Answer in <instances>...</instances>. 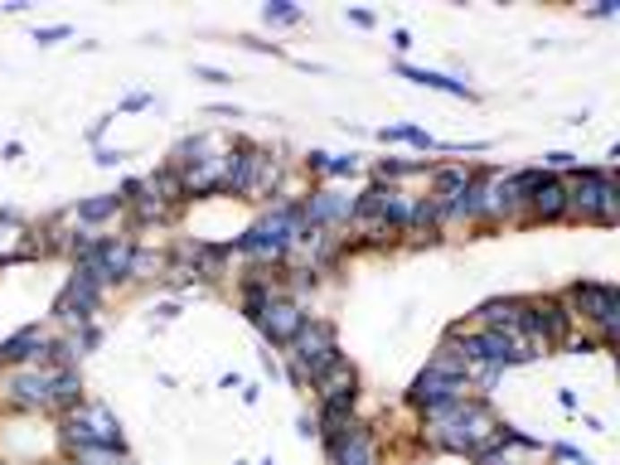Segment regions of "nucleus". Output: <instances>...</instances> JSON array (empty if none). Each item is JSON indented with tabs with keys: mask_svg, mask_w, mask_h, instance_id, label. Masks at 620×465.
Here are the masks:
<instances>
[{
	"mask_svg": "<svg viewBox=\"0 0 620 465\" xmlns=\"http://www.w3.org/2000/svg\"><path fill=\"white\" fill-rule=\"evenodd\" d=\"M495 426H499L495 402H490V398H480V392H465L461 408L451 412V417H441V422H432V426H422V432H417V446L432 451V456L470 461L475 451H480L485 441L495 436Z\"/></svg>",
	"mask_w": 620,
	"mask_h": 465,
	"instance_id": "f257e3e1",
	"label": "nucleus"
},
{
	"mask_svg": "<svg viewBox=\"0 0 620 465\" xmlns=\"http://www.w3.org/2000/svg\"><path fill=\"white\" fill-rule=\"evenodd\" d=\"M567 180V223H596V228H616L620 219V185L611 165H577Z\"/></svg>",
	"mask_w": 620,
	"mask_h": 465,
	"instance_id": "f03ea898",
	"label": "nucleus"
},
{
	"mask_svg": "<svg viewBox=\"0 0 620 465\" xmlns=\"http://www.w3.org/2000/svg\"><path fill=\"white\" fill-rule=\"evenodd\" d=\"M441 335L456 340L461 359L465 364H490V368H519V364H533L538 354L529 349V340L519 330H485V325H470V320H451Z\"/></svg>",
	"mask_w": 620,
	"mask_h": 465,
	"instance_id": "7ed1b4c3",
	"label": "nucleus"
},
{
	"mask_svg": "<svg viewBox=\"0 0 620 465\" xmlns=\"http://www.w3.org/2000/svg\"><path fill=\"white\" fill-rule=\"evenodd\" d=\"M88 446H102V451H126V432L116 422V412L107 408L102 398H82L73 412L58 417V451L64 456H78Z\"/></svg>",
	"mask_w": 620,
	"mask_h": 465,
	"instance_id": "20e7f679",
	"label": "nucleus"
},
{
	"mask_svg": "<svg viewBox=\"0 0 620 465\" xmlns=\"http://www.w3.org/2000/svg\"><path fill=\"white\" fill-rule=\"evenodd\" d=\"M563 301L572 310V320L591 325V340L596 349H611L620 340V291L611 281H591V277H577L563 286Z\"/></svg>",
	"mask_w": 620,
	"mask_h": 465,
	"instance_id": "39448f33",
	"label": "nucleus"
},
{
	"mask_svg": "<svg viewBox=\"0 0 620 465\" xmlns=\"http://www.w3.org/2000/svg\"><path fill=\"white\" fill-rule=\"evenodd\" d=\"M519 335L529 340V349L538 354H553L563 349V344L577 335V320H572V310L563 301V291H543V296H523V325Z\"/></svg>",
	"mask_w": 620,
	"mask_h": 465,
	"instance_id": "423d86ee",
	"label": "nucleus"
},
{
	"mask_svg": "<svg viewBox=\"0 0 620 465\" xmlns=\"http://www.w3.org/2000/svg\"><path fill=\"white\" fill-rule=\"evenodd\" d=\"M54 383H58L54 364L0 368V408L15 412V417H58L54 412Z\"/></svg>",
	"mask_w": 620,
	"mask_h": 465,
	"instance_id": "0eeeda50",
	"label": "nucleus"
},
{
	"mask_svg": "<svg viewBox=\"0 0 620 465\" xmlns=\"http://www.w3.org/2000/svg\"><path fill=\"white\" fill-rule=\"evenodd\" d=\"M131 253H136V233H102L88 253L73 257V271L98 281L102 291H116V286H131Z\"/></svg>",
	"mask_w": 620,
	"mask_h": 465,
	"instance_id": "6e6552de",
	"label": "nucleus"
},
{
	"mask_svg": "<svg viewBox=\"0 0 620 465\" xmlns=\"http://www.w3.org/2000/svg\"><path fill=\"white\" fill-rule=\"evenodd\" d=\"M340 325L335 320H325V315H306V325H301V335L291 340V349H286V364H296L301 368V378H306V388H310V378H320L330 364L340 359Z\"/></svg>",
	"mask_w": 620,
	"mask_h": 465,
	"instance_id": "1a4fd4ad",
	"label": "nucleus"
},
{
	"mask_svg": "<svg viewBox=\"0 0 620 465\" xmlns=\"http://www.w3.org/2000/svg\"><path fill=\"white\" fill-rule=\"evenodd\" d=\"M310 392H315V417H354L364 398V378L349 354H340L320 378H310Z\"/></svg>",
	"mask_w": 620,
	"mask_h": 465,
	"instance_id": "9d476101",
	"label": "nucleus"
},
{
	"mask_svg": "<svg viewBox=\"0 0 620 465\" xmlns=\"http://www.w3.org/2000/svg\"><path fill=\"white\" fill-rule=\"evenodd\" d=\"M301 213H306V228L349 233L354 194H344V189H335V185H310L306 194H301Z\"/></svg>",
	"mask_w": 620,
	"mask_h": 465,
	"instance_id": "9b49d317",
	"label": "nucleus"
},
{
	"mask_svg": "<svg viewBox=\"0 0 620 465\" xmlns=\"http://www.w3.org/2000/svg\"><path fill=\"white\" fill-rule=\"evenodd\" d=\"M306 301H296V296H277V301H271L267 310H262V320H257V335L267 340V349L271 354H286L291 349V340L301 335V325H306Z\"/></svg>",
	"mask_w": 620,
	"mask_h": 465,
	"instance_id": "f8f14e48",
	"label": "nucleus"
},
{
	"mask_svg": "<svg viewBox=\"0 0 620 465\" xmlns=\"http://www.w3.org/2000/svg\"><path fill=\"white\" fill-rule=\"evenodd\" d=\"M107 301V291L98 281H88V277H78V271H68V281H64V291H58V301H54V320H64L68 330H78V325H92L98 320V310Z\"/></svg>",
	"mask_w": 620,
	"mask_h": 465,
	"instance_id": "ddd939ff",
	"label": "nucleus"
},
{
	"mask_svg": "<svg viewBox=\"0 0 620 465\" xmlns=\"http://www.w3.org/2000/svg\"><path fill=\"white\" fill-rule=\"evenodd\" d=\"M523 223H567V180L563 175H538V185L529 189V204H523Z\"/></svg>",
	"mask_w": 620,
	"mask_h": 465,
	"instance_id": "4468645a",
	"label": "nucleus"
},
{
	"mask_svg": "<svg viewBox=\"0 0 620 465\" xmlns=\"http://www.w3.org/2000/svg\"><path fill=\"white\" fill-rule=\"evenodd\" d=\"M49 364V330L44 325H25L10 340H0V368H39Z\"/></svg>",
	"mask_w": 620,
	"mask_h": 465,
	"instance_id": "2eb2a0df",
	"label": "nucleus"
},
{
	"mask_svg": "<svg viewBox=\"0 0 620 465\" xmlns=\"http://www.w3.org/2000/svg\"><path fill=\"white\" fill-rule=\"evenodd\" d=\"M392 73H398V78H408V82H417V88H432V92H441V98H456V102H480V88H470L465 78L436 73V68H417V64H408V58H398V64H392Z\"/></svg>",
	"mask_w": 620,
	"mask_h": 465,
	"instance_id": "dca6fc26",
	"label": "nucleus"
},
{
	"mask_svg": "<svg viewBox=\"0 0 620 465\" xmlns=\"http://www.w3.org/2000/svg\"><path fill=\"white\" fill-rule=\"evenodd\" d=\"M233 141H223L219 131H194V136H185V141H175V151H170V170H194V165H204V160H219L223 151H228Z\"/></svg>",
	"mask_w": 620,
	"mask_h": 465,
	"instance_id": "f3484780",
	"label": "nucleus"
},
{
	"mask_svg": "<svg viewBox=\"0 0 620 465\" xmlns=\"http://www.w3.org/2000/svg\"><path fill=\"white\" fill-rule=\"evenodd\" d=\"M247 199H257V204H267V199H271V204H277V199H296V194H286V155H277V151L262 146Z\"/></svg>",
	"mask_w": 620,
	"mask_h": 465,
	"instance_id": "a211bd4d",
	"label": "nucleus"
},
{
	"mask_svg": "<svg viewBox=\"0 0 620 465\" xmlns=\"http://www.w3.org/2000/svg\"><path fill=\"white\" fill-rule=\"evenodd\" d=\"M470 325L485 330H519L523 325V296H490L470 310Z\"/></svg>",
	"mask_w": 620,
	"mask_h": 465,
	"instance_id": "6ab92c4d",
	"label": "nucleus"
},
{
	"mask_svg": "<svg viewBox=\"0 0 620 465\" xmlns=\"http://www.w3.org/2000/svg\"><path fill=\"white\" fill-rule=\"evenodd\" d=\"M68 219L82 223V228H98V233H102V223L126 219V199H122V194H92V199H78V204L68 209Z\"/></svg>",
	"mask_w": 620,
	"mask_h": 465,
	"instance_id": "aec40b11",
	"label": "nucleus"
},
{
	"mask_svg": "<svg viewBox=\"0 0 620 465\" xmlns=\"http://www.w3.org/2000/svg\"><path fill=\"white\" fill-rule=\"evenodd\" d=\"M470 175H475V165H465V160H451V165H432V170H426V180H432V189H426V194L446 204V199H456L461 189L470 185Z\"/></svg>",
	"mask_w": 620,
	"mask_h": 465,
	"instance_id": "412c9836",
	"label": "nucleus"
},
{
	"mask_svg": "<svg viewBox=\"0 0 620 465\" xmlns=\"http://www.w3.org/2000/svg\"><path fill=\"white\" fill-rule=\"evenodd\" d=\"M165 271H170V253H160V247H146V243L136 237V253H131V286L165 281Z\"/></svg>",
	"mask_w": 620,
	"mask_h": 465,
	"instance_id": "4be33fe9",
	"label": "nucleus"
},
{
	"mask_svg": "<svg viewBox=\"0 0 620 465\" xmlns=\"http://www.w3.org/2000/svg\"><path fill=\"white\" fill-rule=\"evenodd\" d=\"M432 170V160H402V155H378L374 160V180L378 185H402V180H417V175Z\"/></svg>",
	"mask_w": 620,
	"mask_h": 465,
	"instance_id": "5701e85b",
	"label": "nucleus"
},
{
	"mask_svg": "<svg viewBox=\"0 0 620 465\" xmlns=\"http://www.w3.org/2000/svg\"><path fill=\"white\" fill-rule=\"evenodd\" d=\"M354 175H364V155H335L330 151V170H325V185H335V180H354Z\"/></svg>",
	"mask_w": 620,
	"mask_h": 465,
	"instance_id": "b1692460",
	"label": "nucleus"
},
{
	"mask_svg": "<svg viewBox=\"0 0 620 465\" xmlns=\"http://www.w3.org/2000/svg\"><path fill=\"white\" fill-rule=\"evenodd\" d=\"M262 20H267V25H301V10L296 5H286V0H267V5H262Z\"/></svg>",
	"mask_w": 620,
	"mask_h": 465,
	"instance_id": "393cba45",
	"label": "nucleus"
},
{
	"mask_svg": "<svg viewBox=\"0 0 620 465\" xmlns=\"http://www.w3.org/2000/svg\"><path fill=\"white\" fill-rule=\"evenodd\" d=\"M543 456H553V461H567V465H596V461L587 456V451H577V446H572V441H547V451H543Z\"/></svg>",
	"mask_w": 620,
	"mask_h": 465,
	"instance_id": "a878e982",
	"label": "nucleus"
},
{
	"mask_svg": "<svg viewBox=\"0 0 620 465\" xmlns=\"http://www.w3.org/2000/svg\"><path fill=\"white\" fill-rule=\"evenodd\" d=\"M577 165H581L577 151H553V155H547V160L538 165V170H547V175H572Z\"/></svg>",
	"mask_w": 620,
	"mask_h": 465,
	"instance_id": "bb28decb",
	"label": "nucleus"
},
{
	"mask_svg": "<svg viewBox=\"0 0 620 465\" xmlns=\"http://www.w3.org/2000/svg\"><path fill=\"white\" fill-rule=\"evenodd\" d=\"M301 170L310 175L315 185H325V170H330V151H306L301 155Z\"/></svg>",
	"mask_w": 620,
	"mask_h": 465,
	"instance_id": "cd10ccee",
	"label": "nucleus"
},
{
	"mask_svg": "<svg viewBox=\"0 0 620 465\" xmlns=\"http://www.w3.org/2000/svg\"><path fill=\"white\" fill-rule=\"evenodd\" d=\"M73 340H78V349H82V354H92V349L102 344V325H98V320H92V325H78V330H73Z\"/></svg>",
	"mask_w": 620,
	"mask_h": 465,
	"instance_id": "c85d7f7f",
	"label": "nucleus"
},
{
	"mask_svg": "<svg viewBox=\"0 0 620 465\" xmlns=\"http://www.w3.org/2000/svg\"><path fill=\"white\" fill-rule=\"evenodd\" d=\"M68 25H44V30H34V44H39V49H54V44H64L68 39Z\"/></svg>",
	"mask_w": 620,
	"mask_h": 465,
	"instance_id": "c756f323",
	"label": "nucleus"
},
{
	"mask_svg": "<svg viewBox=\"0 0 620 465\" xmlns=\"http://www.w3.org/2000/svg\"><path fill=\"white\" fill-rule=\"evenodd\" d=\"M378 141H383V146H408V136H412V126L408 122H398V126H378L374 131Z\"/></svg>",
	"mask_w": 620,
	"mask_h": 465,
	"instance_id": "7c9ffc66",
	"label": "nucleus"
},
{
	"mask_svg": "<svg viewBox=\"0 0 620 465\" xmlns=\"http://www.w3.org/2000/svg\"><path fill=\"white\" fill-rule=\"evenodd\" d=\"M194 78L209 82V88H228V82H233V73H223V68H209V64H194Z\"/></svg>",
	"mask_w": 620,
	"mask_h": 465,
	"instance_id": "2f4dec72",
	"label": "nucleus"
},
{
	"mask_svg": "<svg viewBox=\"0 0 620 465\" xmlns=\"http://www.w3.org/2000/svg\"><path fill=\"white\" fill-rule=\"evenodd\" d=\"M126 155H131V151H116V146H98V151H92V160H98L102 170H116V165H122Z\"/></svg>",
	"mask_w": 620,
	"mask_h": 465,
	"instance_id": "473e14b6",
	"label": "nucleus"
},
{
	"mask_svg": "<svg viewBox=\"0 0 620 465\" xmlns=\"http://www.w3.org/2000/svg\"><path fill=\"white\" fill-rule=\"evenodd\" d=\"M151 102H155L151 92H131V98H122V102H116V116H126V112H146Z\"/></svg>",
	"mask_w": 620,
	"mask_h": 465,
	"instance_id": "72a5a7b5",
	"label": "nucleus"
},
{
	"mask_svg": "<svg viewBox=\"0 0 620 465\" xmlns=\"http://www.w3.org/2000/svg\"><path fill=\"white\" fill-rule=\"evenodd\" d=\"M344 20H349L354 30H378V15H374V10H344Z\"/></svg>",
	"mask_w": 620,
	"mask_h": 465,
	"instance_id": "f704fd0d",
	"label": "nucleus"
},
{
	"mask_svg": "<svg viewBox=\"0 0 620 465\" xmlns=\"http://www.w3.org/2000/svg\"><path fill=\"white\" fill-rule=\"evenodd\" d=\"M112 122H116V112H102L98 122L88 126V141H92V146H102V136H107V126H112Z\"/></svg>",
	"mask_w": 620,
	"mask_h": 465,
	"instance_id": "c9c22d12",
	"label": "nucleus"
},
{
	"mask_svg": "<svg viewBox=\"0 0 620 465\" xmlns=\"http://www.w3.org/2000/svg\"><path fill=\"white\" fill-rule=\"evenodd\" d=\"M243 49H253V54H271V58H277V54H281V44H271V39H253V34H243Z\"/></svg>",
	"mask_w": 620,
	"mask_h": 465,
	"instance_id": "e433bc0d",
	"label": "nucleus"
},
{
	"mask_svg": "<svg viewBox=\"0 0 620 465\" xmlns=\"http://www.w3.org/2000/svg\"><path fill=\"white\" fill-rule=\"evenodd\" d=\"M563 349H567V354H596V340H591V335H572Z\"/></svg>",
	"mask_w": 620,
	"mask_h": 465,
	"instance_id": "4c0bfd02",
	"label": "nucleus"
},
{
	"mask_svg": "<svg viewBox=\"0 0 620 465\" xmlns=\"http://www.w3.org/2000/svg\"><path fill=\"white\" fill-rule=\"evenodd\" d=\"M296 432H301L306 441L315 436V432H320V426H315V412H301V417H296Z\"/></svg>",
	"mask_w": 620,
	"mask_h": 465,
	"instance_id": "58836bf2",
	"label": "nucleus"
},
{
	"mask_svg": "<svg viewBox=\"0 0 620 465\" xmlns=\"http://www.w3.org/2000/svg\"><path fill=\"white\" fill-rule=\"evenodd\" d=\"M155 315H160V320H180V301H160V306H155Z\"/></svg>",
	"mask_w": 620,
	"mask_h": 465,
	"instance_id": "ea45409f",
	"label": "nucleus"
},
{
	"mask_svg": "<svg viewBox=\"0 0 620 465\" xmlns=\"http://www.w3.org/2000/svg\"><path fill=\"white\" fill-rule=\"evenodd\" d=\"M392 49L408 54V49H412V34H408V30H392Z\"/></svg>",
	"mask_w": 620,
	"mask_h": 465,
	"instance_id": "a19ab883",
	"label": "nucleus"
},
{
	"mask_svg": "<svg viewBox=\"0 0 620 465\" xmlns=\"http://www.w3.org/2000/svg\"><path fill=\"white\" fill-rule=\"evenodd\" d=\"M20 155H25V146H20V141H5V151H0V160H20Z\"/></svg>",
	"mask_w": 620,
	"mask_h": 465,
	"instance_id": "79ce46f5",
	"label": "nucleus"
},
{
	"mask_svg": "<svg viewBox=\"0 0 620 465\" xmlns=\"http://www.w3.org/2000/svg\"><path fill=\"white\" fill-rule=\"evenodd\" d=\"M209 116H243V112H237V107H228V102H213Z\"/></svg>",
	"mask_w": 620,
	"mask_h": 465,
	"instance_id": "37998d69",
	"label": "nucleus"
},
{
	"mask_svg": "<svg viewBox=\"0 0 620 465\" xmlns=\"http://www.w3.org/2000/svg\"><path fill=\"white\" fill-rule=\"evenodd\" d=\"M557 402H563L567 412H577V392H572V388H563V392H557Z\"/></svg>",
	"mask_w": 620,
	"mask_h": 465,
	"instance_id": "c03bdc74",
	"label": "nucleus"
},
{
	"mask_svg": "<svg viewBox=\"0 0 620 465\" xmlns=\"http://www.w3.org/2000/svg\"><path fill=\"white\" fill-rule=\"evenodd\" d=\"M116 465H136V461H131V451H126V456H116Z\"/></svg>",
	"mask_w": 620,
	"mask_h": 465,
	"instance_id": "a18cd8bd",
	"label": "nucleus"
},
{
	"mask_svg": "<svg viewBox=\"0 0 620 465\" xmlns=\"http://www.w3.org/2000/svg\"><path fill=\"white\" fill-rule=\"evenodd\" d=\"M257 465H271V456H267V461H257Z\"/></svg>",
	"mask_w": 620,
	"mask_h": 465,
	"instance_id": "49530a36",
	"label": "nucleus"
}]
</instances>
